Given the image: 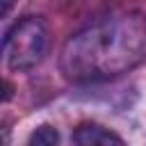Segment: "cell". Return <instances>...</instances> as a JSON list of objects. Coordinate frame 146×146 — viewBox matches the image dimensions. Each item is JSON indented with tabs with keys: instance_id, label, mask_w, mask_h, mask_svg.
Here are the masks:
<instances>
[{
	"instance_id": "1",
	"label": "cell",
	"mask_w": 146,
	"mask_h": 146,
	"mask_svg": "<svg viewBox=\"0 0 146 146\" xmlns=\"http://www.w3.org/2000/svg\"><path fill=\"white\" fill-rule=\"evenodd\" d=\"M146 57V25L137 18H105L75 34L64 48V71L75 80H100Z\"/></svg>"
},
{
	"instance_id": "2",
	"label": "cell",
	"mask_w": 146,
	"mask_h": 146,
	"mask_svg": "<svg viewBox=\"0 0 146 146\" xmlns=\"http://www.w3.org/2000/svg\"><path fill=\"white\" fill-rule=\"evenodd\" d=\"M48 48V30L41 18L27 16L18 21L5 36V59L11 71H27L36 66Z\"/></svg>"
},
{
	"instance_id": "3",
	"label": "cell",
	"mask_w": 146,
	"mask_h": 146,
	"mask_svg": "<svg viewBox=\"0 0 146 146\" xmlns=\"http://www.w3.org/2000/svg\"><path fill=\"white\" fill-rule=\"evenodd\" d=\"M73 141L82 144V146H96V144H103V146L116 144V146H121L123 144V139L116 132H112V130H107V128H103L98 123H82L73 132Z\"/></svg>"
},
{
	"instance_id": "4",
	"label": "cell",
	"mask_w": 146,
	"mask_h": 146,
	"mask_svg": "<svg viewBox=\"0 0 146 146\" xmlns=\"http://www.w3.org/2000/svg\"><path fill=\"white\" fill-rule=\"evenodd\" d=\"M57 141H59V132L50 125L36 128V132H32L30 137V146H55Z\"/></svg>"
},
{
	"instance_id": "5",
	"label": "cell",
	"mask_w": 146,
	"mask_h": 146,
	"mask_svg": "<svg viewBox=\"0 0 146 146\" xmlns=\"http://www.w3.org/2000/svg\"><path fill=\"white\" fill-rule=\"evenodd\" d=\"M14 2H16V0H0V16H7Z\"/></svg>"
}]
</instances>
